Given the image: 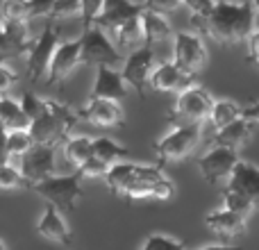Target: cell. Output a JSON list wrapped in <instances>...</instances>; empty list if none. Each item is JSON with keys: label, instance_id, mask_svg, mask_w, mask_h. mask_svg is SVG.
Listing matches in <instances>:
<instances>
[{"label": "cell", "instance_id": "obj_1", "mask_svg": "<svg viewBox=\"0 0 259 250\" xmlns=\"http://www.w3.org/2000/svg\"><path fill=\"white\" fill-rule=\"evenodd\" d=\"M193 27L200 34H207L209 39L219 41L223 46H232L241 39H248L255 30V14L250 3H214L209 14L205 16H193Z\"/></svg>", "mask_w": 259, "mask_h": 250}, {"label": "cell", "instance_id": "obj_2", "mask_svg": "<svg viewBox=\"0 0 259 250\" xmlns=\"http://www.w3.org/2000/svg\"><path fill=\"white\" fill-rule=\"evenodd\" d=\"M77 121H80L77 112H73L71 107L55 103V100H46V112L27 125V132L34 143L57 148L71 137V130Z\"/></svg>", "mask_w": 259, "mask_h": 250}, {"label": "cell", "instance_id": "obj_3", "mask_svg": "<svg viewBox=\"0 0 259 250\" xmlns=\"http://www.w3.org/2000/svg\"><path fill=\"white\" fill-rule=\"evenodd\" d=\"M80 180V171L71 175H50V178L30 184V189L44 198L46 205H53L59 214H73L77 210V202L84 198Z\"/></svg>", "mask_w": 259, "mask_h": 250}, {"label": "cell", "instance_id": "obj_4", "mask_svg": "<svg viewBox=\"0 0 259 250\" xmlns=\"http://www.w3.org/2000/svg\"><path fill=\"white\" fill-rule=\"evenodd\" d=\"M123 62V55L114 48L112 39L105 34V30H100L98 25H89L82 30L80 36V64L84 66H118Z\"/></svg>", "mask_w": 259, "mask_h": 250}, {"label": "cell", "instance_id": "obj_5", "mask_svg": "<svg viewBox=\"0 0 259 250\" xmlns=\"http://www.w3.org/2000/svg\"><path fill=\"white\" fill-rule=\"evenodd\" d=\"M198 139H200V125L198 123H184L173 128L164 139L155 143V155L159 159V166L189 157L193 148L198 146Z\"/></svg>", "mask_w": 259, "mask_h": 250}, {"label": "cell", "instance_id": "obj_6", "mask_svg": "<svg viewBox=\"0 0 259 250\" xmlns=\"http://www.w3.org/2000/svg\"><path fill=\"white\" fill-rule=\"evenodd\" d=\"M57 46H59V30L50 21L44 27V32L32 41L30 50H27V75H30V82H39L41 77H46L50 59H53V53Z\"/></svg>", "mask_w": 259, "mask_h": 250}, {"label": "cell", "instance_id": "obj_7", "mask_svg": "<svg viewBox=\"0 0 259 250\" xmlns=\"http://www.w3.org/2000/svg\"><path fill=\"white\" fill-rule=\"evenodd\" d=\"M103 178L107 182L109 191L121 198V193L132 182H137V180H157V178H164V173H161L159 164L146 166V164H134V161H116V164L107 166V173Z\"/></svg>", "mask_w": 259, "mask_h": 250}, {"label": "cell", "instance_id": "obj_8", "mask_svg": "<svg viewBox=\"0 0 259 250\" xmlns=\"http://www.w3.org/2000/svg\"><path fill=\"white\" fill-rule=\"evenodd\" d=\"M211 105L214 98L209 96V91H205L202 87H189V89L180 91L178 100H175L173 109H170L168 116L170 118H184L187 123H198L209 118Z\"/></svg>", "mask_w": 259, "mask_h": 250}, {"label": "cell", "instance_id": "obj_9", "mask_svg": "<svg viewBox=\"0 0 259 250\" xmlns=\"http://www.w3.org/2000/svg\"><path fill=\"white\" fill-rule=\"evenodd\" d=\"M55 146H44V143H34L25 155L18 157V166L23 180L27 182V189L30 184L39 182V180H46L50 175H55Z\"/></svg>", "mask_w": 259, "mask_h": 250}, {"label": "cell", "instance_id": "obj_10", "mask_svg": "<svg viewBox=\"0 0 259 250\" xmlns=\"http://www.w3.org/2000/svg\"><path fill=\"white\" fill-rule=\"evenodd\" d=\"M155 66H157V62H155L152 46L143 44L141 48L132 50V53L127 55L125 64H123L121 77L125 85H130L134 91H137L139 98H146V85H148V77H150V73Z\"/></svg>", "mask_w": 259, "mask_h": 250}, {"label": "cell", "instance_id": "obj_11", "mask_svg": "<svg viewBox=\"0 0 259 250\" xmlns=\"http://www.w3.org/2000/svg\"><path fill=\"white\" fill-rule=\"evenodd\" d=\"M207 62V48L198 34L178 32L175 34V55L173 64L187 75H196Z\"/></svg>", "mask_w": 259, "mask_h": 250}, {"label": "cell", "instance_id": "obj_12", "mask_svg": "<svg viewBox=\"0 0 259 250\" xmlns=\"http://www.w3.org/2000/svg\"><path fill=\"white\" fill-rule=\"evenodd\" d=\"M237 161H239V150L225 148V146H214V148H209L205 155H200L198 169H200L202 178L209 184H219L221 180L228 182V178L234 171Z\"/></svg>", "mask_w": 259, "mask_h": 250}, {"label": "cell", "instance_id": "obj_13", "mask_svg": "<svg viewBox=\"0 0 259 250\" xmlns=\"http://www.w3.org/2000/svg\"><path fill=\"white\" fill-rule=\"evenodd\" d=\"M77 66H80V39L59 44L53 53V59H50L48 73H46L48 75L46 77V85L48 87L62 85Z\"/></svg>", "mask_w": 259, "mask_h": 250}, {"label": "cell", "instance_id": "obj_14", "mask_svg": "<svg viewBox=\"0 0 259 250\" xmlns=\"http://www.w3.org/2000/svg\"><path fill=\"white\" fill-rule=\"evenodd\" d=\"M77 118L98 125V128H118L123 125L125 116H123V107L116 100H105V98H89L87 107L77 112Z\"/></svg>", "mask_w": 259, "mask_h": 250}, {"label": "cell", "instance_id": "obj_15", "mask_svg": "<svg viewBox=\"0 0 259 250\" xmlns=\"http://www.w3.org/2000/svg\"><path fill=\"white\" fill-rule=\"evenodd\" d=\"M225 189L246 196L248 200L252 202V207L259 212V166H255L252 161L239 159L237 166H234V171L230 173Z\"/></svg>", "mask_w": 259, "mask_h": 250}, {"label": "cell", "instance_id": "obj_16", "mask_svg": "<svg viewBox=\"0 0 259 250\" xmlns=\"http://www.w3.org/2000/svg\"><path fill=\"white\" fill-rule=\"evenodd\" d=\"M193 82V75L182 73L173 62H161L152 68L150 77H148V85L155 91H166V94H180V91L189 89Z\"/></svg>", "mask_w": 259, "mask_h": 250}, {"label": "cell", "instance_id": "obj_17", "mask_svg": "<svg viewBox=\"0 0 259 250\" xmlns=\"http://www.w3.org/2000/svg\"><path fill=\"white\" fill-rule=\"evenodd\" d=\"M143 5L141 3H132V0H103V7H100L98 16H96V25L100 30H114L116 25L125 23L127 18L141 16Z\"/></svg>", "mask_w": 259, "mask_h": 250}, {"label": "cell", "instance_id": "obj_18", "mask_svg": "<svg viewBox=\"0 0 259 250\" xmlns=\"http://www.w3.org/2000/svg\"><path fill=\"white\" fill-rule=\"evenodd\" d=\"M170 196H173V184L166 178L137 180V182H132L125 191L121 193V198L127 202H132V200H168Z\"/></svg>", "mask_w": 259, "mask_h": 250}, {"label": "cell", "instance_id": "obj_19", "mask_svg": "<svg viewBox=\"0 0 259 250\" xmlns=\"http://www.w3.org/2000/svg\"><path fill=\"white\" fill-rule=\"evenodd\" d=\"M127 94V85L123 82L121 73L116 68L98 66L94 80V89H91V98H105V100H123Z\"/></svg>", "mask_w": 259, "mask_h": 250}, {"label": "cell", "instance_id": "obj_20", "mask_svg": "<svg viewBox=\"0 0 259 250\" xmlns=\"http://www.w3.org/2000/svg\"><path fill=\"white\" fill-rule=\"evenodd\" d=\"M205 225L221 239H232V237H239V234L246 232V219L230 210H225V207L207 214Z\"/></svg>", "mask_w": 259, "mask_h": 250}, {"label": "cell", "instance_id": "obj_21", "mask_svg": "<svg viewBox=\"0 0 259 250\" xmlns=\"http://www.w3.org/2000/svg\"><path fill=\"white\" fill-rule=\"evenodd\" d=\"M36 232H39L44 239H48V241L62 243V246H68V243L73 241L66 221L62 219V214H59L53 205H46L44 214H41L39 223H36Z\"/></svg>", "mask_w": 259, "mask_h": 250}, {"label": "cell", "instance_id": "obj_22", "mask_svg": "<svg viewBox=\"0 0 259 250\" xmlns=\"http://www.w3.org/2000/svg\"><path fill=\"white\" fill-rule=\"evenodd\" d=\"M255 128H257L255 123L241 116V118H237L234 123L216 130V134L211 137V141H214V146H225V148H234V150H239V148H241L243 143L252 137Z\"/></svg>", "mask_w": 259, "mask_h": 250}, {"label": "cell", "instance_id": "obj_23", "mask_svg": "<svg viewBox=\"0 0 259 250\" xmlns=\"http://www.w3.org/2000/svg\"><path fill=\"white\" fill-rule=\"evenodd\" d=\"M139 21H141V36H143V44L146 46L159 44V41H166L168 36H173V30H170L168 21H166L161 14L143 9Z\"/></svg>", "mask_w": 259, "mask_h": 250}, {"label": "cell", "instance_id": "obj_24", "mask_svg": "<svg viewBox=\"0 0 259 250\" xmlns=\"http://www.w3.org/2000/svg\"><path fill=\"white\" fill-rule=\"evenodd\" d=\"M112 32V44L114 48L118 50V53H132V50L139 48V44L143 41L141 36V21H139V16L134 18H127L125 23H121V25H116Z\"/></svg>", "mask_w": 259, "mask_h": 250}, {"label": "cell", "instance_id": "obj_25", "mask_svg": "<svg viewBox=\"0 0 259 250\" xmlns=\"http://www.w3.org/2000/svg\"><path fill=\"white\" fill-rule=\"evenodd\" d=\"M91 155L96 159H100L103 164L112 166L116 161H123L125 157H130V148L121 146V143H116L109 137H98V139H91Z\"/></svg>", "mask_w": 259, "mask_h": 250}, {"label": "cell", "instance_id": "obj_26", "mask_svg": "<svg viewBox=\"0 0 259 250\" xmlns=\"http://www.w3.org/2000/svg\"><path fill=\"white\" fill-rule=\"evenodd\" d=\"M27 125L30 121L25 118L21 105L7 96H0V128L9 132V130H27Z\"/></svg>", "mask_w": 259, "mask_h": 250}, {"label": "cell", "instance_id": "obj_27", "mask_svg": "<svg viewBox=\"0 0 259 250\" xmlns=\"http://www.w3.org/2000/svg\"><path fill=\"white\" fill-rule=\"evenodd\" d=\"M241 107H239L234 100H214V105H211V112H209V121L214 125L216 130L225 128V125L234 123L237 118H241Z\"/></svg>", "mask_w": 259, "mask_h": 250}, {"label": "cell", "instance_id": "obj_28", "mask_svg": "<svg viewBox=\"0 0 259 250\" xmlns=\"http://www.w3.org/2000/svg\"><path fill=\"white\" fill-rule=\"evenodd\" d=\"M64 157L77 171L91 157V139L89 137H68L64 141Z\"/></svg>", "mask_w": 259, "mask_h": 250}, {"label": "cell", "instance_id": "obj_29", "mask_svg": "<svg viewBox=\"0 0 259 250\" xmlns=\"http://www.w3.org/2000/svg\"><path fill=\"white\" fill-rule=\"evenodd\" d=\"M32 146H34V141H32V137H30L27 130H9L7 132V157H9V161L18 159L21 155H25Z\"/></svg>", "mask_w": 259, "mask_h": 250}, {"label": "cell", "instance_id": "obj_30", "mask_svg": "<svg viewBox=\"0 0 259 250\" xmlns=\"http://www.w3.org/2000/svg\"><path fill=\"white\" fill-rule=\"evenodd\" d=\"M3 23H27V0H3Z\"/></svg>", "mask_w": 259, "mask_h": 250}, {"label": "cell", "instance_id": "obj_31", "mask_svg": "<svg viewBox=\"0 0 259 250\" xmlns=\"http://www.w3.org/2000/svg\"><path fill=\"white\" fill-rule=\"evenodd\" d=\"M0 189L5 191H14V189H27V182L23 180L21 171L7 161V164H0Z\"/></svg>", "mask_w": 259, "mask_h": 250}, {"label": "cell", "instance_id": "obj_32", "mask_svg": "<svg viewBox=\"0 0 259 250\" xmlns=\"http://www.w3.org/2000/svg\"><path fill=\"white\" fill-rule=\"evenodd\" d=\"M223 207L230 210V212H234V214L243 216V219H246L250 212H255L252 202L248 200L246 196H241V193H237V191H230V189L223 191Z\"/></svg>", "mask_w": 259, "mask_h": 250}, {"label": "cell", "instance_id": "obj_33", "mask_svg": "<svg viewBox=\"0 0 259 250\" xmlns=\"http://www.w3.org/2000/svg\"><path fill=\"white\" fill-rule=\"evenodd\" d=\"M18 105H21L23 114H25V118H27L30 123L34 121V118H39L41 114L46 112V100H44V98H39L36 94H32V91H25Z\"/></svg>", "mask_w": 259, "mask_h": 250}, {"label": "cell", "instance_id": "obj_34", "mask_svg": "<svg viewBox=\"0 0 259 250\" xmlns=\"http://www.w3.org/2000/svg\"><path fill=\"white\" fill-rule=\"evenodd\" d=\"M141 250H187L184 248V241L180 239H173L168 234H150V237L143 241Z\"/></svg>", "mask_w": 259, "mask_h": 250}, {"label": "cell", "instance_id": "obj_35", "mask_svg": "<svg viewBox=\"0 0 259 250\" xmlns=\"http://www.w3.org/2000/svg\"><path fill=\"white\" fill-rule=\"evenodd\" d=\"M80 14V0H55L53 9H50V21H59V18H73Z\"/></svg>", "mask_w": 259, "mask_h": 250}, {"label": "cell", "instance_id": "obj_36", "mask_svg": "<svg viewBox=\"0 0 259 250\" xmlns=\"http://www.w3.org/2000/svg\"><path fill=\"white\" fill-rule=\"evenodd\" d=\"M103 0H80V16H82V30L94 25L96 16H98Z\"/></svg>", "mask_w": 259, "mask_h": 250}, {"label": "cell", "instance_id": "obj_37", "mask_svg": "<svg viewBox=\"0 0 259 250\" xmlns=\"http://www.w3.org/2000/svg\"><path fill=\"white\" fill-rule=\"evenodd\" d=\"M143 9H148V12H157V14H170L175 12V9L182 7V0H143Z\"/></svg>", "mask_w": 259, "mask_h": 250}, {"label": "cell", "instance_id": "obj_38", "mask_svg": "<svg viewBox=\"0 0 259 250\" xmlns=\"http://www.w3.org/2000/svg\"><path fill=\"white\" fill-rule=\"evenodd\" d=\"M77 171H80L82 178H100V175L107 173V164H103L100 159H96V157L91 155L89 159H87Z\"/></svg>", "mask_w": 259, "mask_h": 250}, {"label": "cell", "instance_id": "obj_39", "mask_svg": "<svg viewBox=\"0 0 259 250\" xmlns=\"http://www.w3.org/2000/svg\"><path fill=\"white\" fill-rule=\"evenodd\" d=\"M55 0H27V18H44L50 16Z\"/></svg>", "mask_w": 259, "mask_h": 250}, {"label": "cell", "instance_id": "obj_40", "mask_svg": "<svg viewBox=\"0 0 259 250\" xmlns=\"http://www.w3.org/2000/svg\"><path fill=\"white\" fill-rule=\"evenodd\" d=\"M16 55H21V50H18L16 46H14L12 41H9V36L5 34L3 25H0V64H5L7 59L16 57Z\"/></svg>", "mask_w": 259, "mask_h": 250}, {"label": "cell", "instance_id": "obj_41", "mask_svg": "<svg viewBox=\"0 0 259 250\" xmlns=\"http://www.w3.org/2000/svg\"><path fill=\"white\" fill-rule=\"evenodd\" d=\"M18 82V75L12 71L9 66H5V64H0V96H5L9 89H12L14 85Z\"/></svg>", "mask_w": 259, "mask_h": 250}, {"label": "cell", "instance_id": "obj_42", "mask_svg": "<svg viewBox=\"0 0 259 250\" xmlns=\"http://www.w3.org/2000/svg\"><path fill=\"white\" fill-rule=\"evenodd\" d=\"M182 5H187L193 16H205V14L211 12L214 0H182Z\"/></svg>", "mask_w": 259, "mask_h": 250}, {"label": "cell", "instance_id": "obj_43", "mask_svg": "<svg viewBox=\"0 0 259 250\" xmlns=\"http://www.w3.org/2000/svg\"><path fill=\"white\" fill-rule=\"evenodd\" d=\"M259 59V27L248 34V62L255 64Z\"/></svg>", "mask_w": 259, "mask_h": 250}, {"label": "cell", "instance_id": "obj_44", "mask_svg": "<svg viewBox=\"0 0 259 250\" xmlns=\"http://www.w3.org/2000/svg\"><path fill=\"white\" fill-rule=\"evenodd\" d=\"M241 114H243V118H248V121H252L255 125H259V100L250 103L248 107H241Z\"/></svg>", "mask_w": 259, "mask_h": 250}, {"label": "cell", "instance_id": "obj_45", "mask_svg": "<svg viewBox=\"0 0 259 250\" xmlns=\"http://www.w3.org/2000/svg\"><path fill=\"white\" fill-rule=\"evenodd\" d=\"M7 130L0 128V164H7Z\"/></svg>", "mask_w": 259, "mask_h": 250}, {"label": "cell", "instance_id": "obj_46", "mask_svg": "<svg viewBox=\"0 0 259 250\" xmlns=\"http://www.w3.org/2000/svg\"><path fill=\"white\" fill-rule=\"evenodd\" d=\"M200 250H243L241 246H207V248H200Z\"/></svg>", "mask_w": 259, "mask_h": 250}, {"label": "cell", "instance_id": "obj_47", "mask_svg": "<svg viewBox=\"0 0 259 250\" xmlns=\"http://www.w3.org/2000/svg\"><path fill=\"white\" fill-rule=\"evenodd\" d=\"M252 14H255V27H259V0H252Z\"/></svg>", "mask_w": 259, "mask_h": 250}, {"label": "cell", "instance_id": "obj_48", "mask_svg": "<svg viewBox=\"0 0 259 250\" xmlns=\"http://www.w3.org/2000/svg\"><path fill=\"white\" fill-rule=\"evenodd\" d=\"M0 250H7V246H5V241L0 239Z\"/></svg>", "mask_w": 259, "mask_h": 250}, {"label": "cell", "instance_id": "obj_49", "mask_svg": "<svg viewBox=\"0 0 259 250\" xmlns=\"http://www.w3.org/2000/svg\"><path fill=\"white\" fill-rule=\"evenodd\" d=\"M255 66H257V68H259V59H257V62H255Z\"/></svg>", "mask_w": 259, "mask_h": 250}]
</instances>
